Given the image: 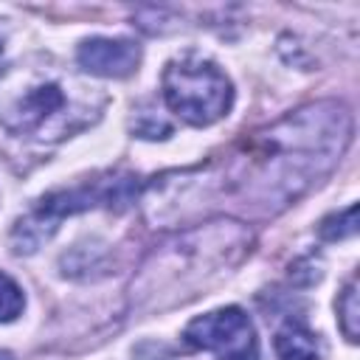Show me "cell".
<instances>
[{"label":"cell","mask_w":360,"mask_h":360,"mask_svg":"<svg viewBox=\"0 0 360 360\" xmlns=\"http://www.w3.org/2000/svg\"><path fill=\"white\" fill-rule=\"evenodd\" d=\"M349 135L352 121L340 104H309L250 135L228 160L231 180L225 186L248 202L281 208L340 160Z\"/></svg>","instance_id":"obj_1"},{"label":"cell","mask_w":360,"mask_h":360,"mask_svg":"<svg viewBox=\"0 0 360 360\" xmlns=\"http://www.w3.org/2000/svg\"><path fill=\"white\" fill-rule=\"evenodd\" d=\"M70 82L51 73H31L0 90V124L14 135L62 141L90 124L87 104L68 90Z\"/></svg>","instance_id":"obj_2"},{"label":"cell","mask_w":360,"mask_h":360,"mask_svg":"<svg viewBox=\"0 0 360 360\" xmlns=\"http://www.w3.org/2000/svg\"><path fill=\"white\" fill-rule=\"evenodd\" d=\"M163 98L186 124L208 127L228 115L233 104V87L214 62L186 53L166 65Z\"/></svg>","instance_id":"obj_3"},{"label":"cell","mask_w":360,"mask_h":360,"mask_svg":"<svg viewBox=\"0 0 360 360\" xmlns=\"http://www.w3.org/2000/svg\"><path fill=\"white\" fill-rule=\"evenodd\" d=\"M138 194V183L132 177H118V180H107V183H96L82 186V188H70V191H53L48 197L39 200V205L17 222L14 228V250L20 253H31L39 248L42 239H48L59 222L76 211L93 208L96 202H107V205H129Z\"/></svg>","instance_id":"obj_4"},{"label":"cell","mask_w":360,"mask_h":360,"mask_svg":"<svg viewBox=\"0 0 360 360\" xmlns=\"http://www.w3.org/2000/svg\"><path fill=\"white\" fill-rule=\"evenodd\" d=\"M191 349L214 352L217 360H259V340L250 318L239 307H222L194 318L183 329Z\"/></svg>","instance_id":"obj_5"},{"label":"cell","mask_w":360,"mask_h":360,"mask_svg":"<svg viewBox=\"0 0 360 360\" xmlns=\"http://www.w3.org/2000/svg\"><path fill=\"white\" fill-rule=\"evenodd\" d=\"M79 65L104 79H124L129 76L138 62H141V48L129 39H107V37H93L84 39L76 51Z\"/></svg>","instance_id":"obj_6"},{"label":"cell","mask_w":360,"mask_h":360,"mask_svg":"<svg viewBox=\"0 0 360 360\" xmlns=\"http://www.w3.org/2000/svg\"><path fill=\"white\" fill-rule=\"evenodd\" d=\"M276 354L281 360H321L323 343L301 321H287L276 335Z\"/></svg>","instance_id":"obj_7"},{"label":"cell","mask_w":360,"mask_h":360,"mask_svg":"<svg viewBox=\"0 0 360 360\" xmlns=\"http://www.w3.org/2000/svg\"><path fill=\"white\" fill-rule=\"evenodd\" d=\"M338 323H340V332L346 335V340H357L360 335V307H357V281L352 278L343 292H340V301H338Z\"/></svg>","instance_id":"obj_8"},{"label":"cell","mask_w":360,"mask_h":360,"mask_svg":"<svg viewBox=\"0 0 360 360\" xmlns=\"http://www.w3.org/2000/svg\"><path fill=\"white\" fill-rule=\"evenodd\" d=\"M357 231V205H349L346 211L340 214H332L321 222V236L335 242V239H346V236H354Z\"/></svg>","instance_id":"obj_9"},{"label":"cell","mask_w":360,"mask_h":360,"mask_svg":"<svg viewBox=\"0 0 360 360\" xmlns=\"http://www.w3.org/2000/svg\"><path fill=\"white\" fill-rule=\"evenodd\" d=\"M25 307L22 290L17 287V281H11L6 273H0V323L14 321Z\"/></svg>","instance_id":"obj_10"},{"label":"cell","mask_w":360,"mask_h":360,"mask_svg":"<svg viewBox=\"0 0 360 360\" xmlns=\"http://www.w3.org/2000/svg\"><path fill=\"white\" fill-rule=\"evenodd\" d=\"M0 360H14V354H11V352H6V349H0Z\"/></svg>","instance_id":"obj_11"}]
</instances>
